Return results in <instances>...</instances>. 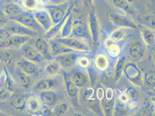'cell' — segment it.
Here are the masks:
<instances>
[{"instance_id": "cell-33", "label": "cell", "mask_w": 155, "mask_h": 116, "mask_svg": "<svg viewBox=\"0 0 155 116\" xmlns=\"http://www.w3.org/2000/svg\"><path fill=\"white\" fill-rule=\"evenodd\" d=\"M11 35V33L6 26L0 29V47L4 46Z\"/></svg>"}, {"instance_id": "cell-17", "label": "cell", "mask_w": 155, "mask_h": 116, "mask_svg": "<svg viewBox=\"0 0 155 116\" xmlns=\"http://www.w3.org/2000/svg\"><path fill=\"white\" fill-rule=\"evenodd\" d=\"M70 11H71V10L69 9L66 12V14L65 15L64 18L62 19L58 23H57L56 24L53 25L49 30L46 32L44 36V37L46 39H47V40L51 39L54 38L55 37H56L58 35V33L61 31V29L63 26L67 18L70 15Z\"/></svg>"}, {"instance_id": "cell-3", "label": "cell", "mask_w": 155, "mask_h": 116, "mask_svg": "<svg viewBox=\"0 0 155 116\" xmlns=\"http://www.w3.org/2000/svg\"><path fill=\"white\" fill-rule=\"evenodd\" d=\"M84 53L82 52H68L54 56V60L58 62L61 67L68 68L76 65L78 60L84 56Z\"/></svg>"}, {"instance_id": "cell-28", "label": "cell", "mask_w": 155, "mask_h": 116, "mask_svg": "<svg viewBox=\"0 0 155 116\" xmlns=\"http://www.w3.org/2000/svg\"><path fill=\"white\" fill-rule=\"evenodd\" d=\"M130 55L135 59H141L144 55V49L142 45L136 43L131 45L129 50Z\"/></svg>"}, {"instance_id": "cell-41", "label": "cell", "mask_w": 155, "mask_h": 116, "mask_svg": "<svg viewBox=\"0 0 155 116\" xmlns=\"http://www.w3.org/2000/svg\"><path fill=\"white\" fill-rule=\"evenodd\" d=\"M77 63L80 67L84 68V67H87L89 66L90 62L87 58H85L84 56H81L78 60Z\"/></svg>"}, {"instance_id": "cell-30", "label": "cell", "mask_w": 155, "mask_h": 116, "mask_svg": "<svg viewBox=\"0 0 155 116\" xmlns=\"http://www.w3.org/2000/svg\"><path fill=\"white\" fill-rule=\"evenodd\" d=\"M95 65L97 69L103 71L106 70L109 65L107 56L103 53L98 55L95 59Z\"/></svg>"}, {"instance_id": "cell-10", "label": "cell", "mask_w": 155, "mask_h": 116, "mask_svg": "<svg viewBox=\"0 0 155 116\" xmlns=\"http://www.w3.org/2000/svg\"><path fill=\"white\" fill-rule=\"evenodd\" d=\"M70 36L89 42H91V39L89 28L86 25L82 23L73 25Z\"/></svg>"}, {"instance_id": "cell-31", "label": "cell", "mask_w": 155, "mask_h": 116, "mask_svg": "<svg viewBox=\"0 0 155 116\" xmlns=\"http://www.w3.org/2000/svg\"><path fill=\"white\" fill-rule=\"evenodd\" d=\"M141 33L142 38L147 44L149 45L155 44V35L151 30L143 27L141 29Z\"/></svg>"}, {"instance_id": "cell-13", "label": "cell", "mask_w": 155, "mask_h": 116, "mask_svg": "<svg viewBox=\"0 0 155 116\" xmlns=\"http://www.w3.org/2000/svg\"><path fill=\"white\" fill-rule=\"evenodd\" d=\"M108 17L112 23L115 26L134 29L137 28V26L127 16L112 13Z\"/></svg>"}, {"instance_id": "cell-4", "label": "cell", "mask_w": 155, "mask_h": 116, "mask_svg": "<svg viewBox=\"0 0 155 116\" xmlns=\"http://www.w3.org/2000/svg\"><path fill=\"white\" fill-rule=\"evenodd\" d=\"M65 78L70 80L79 88H84L89 83V78L84 70L74 69L65 74Z\"/></svg>"}, {"instance_id": "cell-18", "label": "cell", "mask_w": 155, "mask_h": 116, "mask_svg": "<svg viewBox=\"0 0 155 116\" xmlns=\"http://www.w3.org/2000/svg\"><path fill=\"white\" fill-rule=\"evenodd\" d=\"M13 72L12 77L15 78L14 80L16 81L24 88H28L30 83V76L26 74L16 65L13 68Z\"/></svg>"}, {"instance_id": "cell-16", "label": "cell", "mask_w": 155, "mask_h": 116, "mask_svg": "<svg viewBox=\"0 0 155 116\" xmlns=\"http://www.w3.org/2000/svg\"><path fill=\"white\" fill-rule=\"evenodd\" d=\"M39 99L43 106L52 107L57 102V94L53 90L41 91Z\"/></svg>"}, {"instance_id": "cell-25", "label": "cell", "mask_w": 155, "mask_h": 116, "mask_svg": "<svg viewBox=\"0 0 155 116\" xmlns=\"http://www.w3.org/2000/svg\"><path fill=\"white\" fill-rule=\"evenodd\" d=\"M90 32L91 33V36H92L94 41L97 42L98 39V23L97 22L96 16L94 13H91L90 16Z\"/></svg>"}, {"instance_id": "cell-24", "label": "cell", "mask_w": 155, "mask_h": 116, "mask_svg": "<svg viewBox=\"0 0 155 116\" xmlns=\"http://www.w3.org/2000/svg\"><path fill=\"white\" fill-rule=\"evenodd\" d=\"M4 64V63H3ZM4 87L11 92L13 93L16 90V82L14 80L12 76L6 68V66L4 64Z\"/></svg>"}, {"instance_id": "cell-9", "label": "cell", "mask_w": 155, "mask_h": 116, "mask_svg": "<svg viewBox=\"0 0 155 116\" xmlns=\"http://www.w3.org/2000/svg\"><path fill=\"white\" fill-rule=\"evenodd\" d=\"M60 79L58 77L44 78L39 80L35 88L39 91L53 90L60 84Z\"/></svg>"}, {"instance_id": "cell-6", "label": "cell", "mask_w": 155, "mask_h": 116, "mask_svg": "<svg viewBox=\"0 0 155 116\" xmlns=\"http://www.w3.org/2000/svg\"><path fill=\"white\" fill-rule=\"evenodd\" d=\"M27 43L20 47L23 57L36 63L42 62L44 59V57L39 53L34 45L27 44Z\"/></svg>"}, {"instance_id": "cell-40", "label": "cell", "mask_w": 155, "mask_h": 116, "mask_svg": "<svg viewBox=\"0 0 155 116\" xmlns=\"http://www.w3.org/2000/svg\"><path fill=\"white\" fill-rule=\"evenodd\" d=\"M125 92L128 95V97H129V99H130V100L131 99V101H136L138 97L137 92L132 88H130L126 91H125Z\"/></svg>"}, {"instance_id": "cell-26", "label": "cell", "mask_w": 155, "mask_h": 116, "mask_svg": "<svg viewBox=\"0 0 155 116\" xmlns=\"http://www.w3.org/2000/svg\"><path fill=\"white\" fill-rule=\"evenodd\" d=\"M73 18L71 15H69L65 20L63 26L61 29L60 37L67 38L71 36V32L73 27Z\"/></svg>"}, {"instance_id": "cell-34", "label": "cell", "mask_w": 155, "mask_h": 116, "mask_svg": "<svg viewBox=\"0 0 155 116\" xmlns=\"http://www.w3.org/2000/svg\"><path fill=\"white\" fill-rule=\"evenodd\" d=\"M68 109V106L67 103H61L58 104L56 106V107L54 108L53 111H52V113L54 114L56 116H61L63 115L67 112Z\"/></svg>"}, {"instance_id": "cell-29", "label": "cell", "mask_w": 155, "mask_h": 116, "mask_svg": "<svg viewBox=\"0 0 155 116\" xmlns=\"http://www.w3.org/2000/svg\"><path fill=\"white\" fill-rule=\"evenodd\" d=\"M61 66L58 62L54 60L49 63L45 67L46 74L49 76H52L57 74L60 70Z\"/></svg>"}, {"instance_id": "cell-35", "label": "cell", "mask_w": 155, "mask_h": 116, "mask_svg": "<svg viewBox=\"0 0 155 116\" xmlns=\"http://www.w3.org/2000/svg\"><path fill=\"white\" fill-rule=\"evenodd\" d=\"M13 59V55L11 53L6 51H0V61L2 62L4 65L11 63Z\"/></svg>"}, {"instance_id": "cell-7", "label": "cell", "mask_w": 155, "mask_h": 116, "mask_svg": "<svg viewBox=\"0 0 155 116\" xmlns=\"http://www.w3.org/2000/svg\"><path fill=\"white\" fill-rule=\"evenodd\" d=\"M33 15L39 25L42 27L45 32L49 30L53 26L51 16L45 9H41L34 11H33Z\"/></svg>"}, {"instance_id": "cell-15", "label": "cell", "mask_w": 155, "mask_h": 116, "mask_svg": "<svg viewBox=\"0 0 155 116\" xmlns=\"http://www.w3.org/2000/svg\"><path fill=\"white\" fill-rule=\"evenodd\" d=\"M48 43L50 46L51 51L52 53V55L54 57L59 55L68 53V52H78L75 51L71 48L66 46L65 45H63V44L59 43L56 39H49Z\"/></svg>"}, {"instance_id": "cell-37", "label": "cell", "mask_w": 155, "mask_h": 116, "mask_svg": "<svg viewBox=\"0 0 155 116\" xmlns=\"http://www.w3.org/2000/svg\"><path fill=\"white\" fill-rule=\"evenodd\" d=\"M12 94V92L7 90L3 86L2 87L0 88V101H6L11 97Z\"/></svg>"}, {"instance_id": "cell-5", "label": "cell", "mask_w": 155, "mask_h": 116, "mask_svg": "<svg viewBox=\"0 0 155 116\" xmlns=\"http://www.w3.org/2000/svg\"><path fill=\"white\" fill-rule=\"evenodd\" d=\"M6 27L12 34L27 36L31 37L38 34V32L12 20L9 21Z\"/></svg>"}, {"instance_id": "cell-12", "label": "cell", "mask_w": 155, "mask_h": 116, "mask_svg": "<svg viewBox=\"0 0 155 116\" xmlns=\"http://www.w3.org/2000/svg\"><path fill=\"white\" fill-rule=\"evenodd\" d=\"M124 73L127 77L136 85H140L142 83L141 71L132 63L126 65L124 67Z\"/></svg>"}, {"instance_id": "cell-44", "label": "cell", "mask_w": 155, "mask_h": 116, "mask_svg": "<svg viewBox=\"0 0 155 116\" xmlns=\"http://www.w3.org/2000/svg\"><path fill=\"white\" fill-rule=\"evenodd\" d=\"M4 72V64L2 62L0 61V77L3 75Z\"/></svg>"}, {"instance_id": "cell-43", "label": "cell", "mask_w": 155, "mask_h": 116, "mask_svg": "<svg viewBox=\"0 0 155 116\" xmlns=\"http://www.w3.org/2000/svg\"><path fill=\"white\" fill-rule=\"evenodd\" d=\"M104 91L102 88H98L97 89V94H96V96H97V99L98 100H102L104 97Z\"/></svg>"}, {"instance_id": "cell-39", "label": "cell", "mask_w": 155, "mask_h": 116, "mask_svg": "<svg viewBox=\"0 0 155 116\" xmlns=\"http://www.w3.org/2000/svg\"><path fill=\"white\" fill-rule=\"evenodd\" d=\"M124 58L123 57L119 58V59L117 61V63L116 64V70H115L116 78L120 77V76L122 73L123 65H124Z\"/></svg>"}, {"instance_id": "cell-27", "label": "cell", "mask_w": 155, "mask_h": 116, "mask_svg": "<svg viewBox=\"0 0 155 116\" xmlns=\"http://www.w3.org/2000/svg\"><path fill=\"white\" fill-rule=\"evenodd\" d=\"M130 29L127 27H122L117 29L110 33V39L117 42L122 41L125 39L129 34Z\"/></svg>"}, {"instance_id": "cell-32", "label": "cell", "mask_w": 155, "mask_h": 116, "mask_svg": "<svg viewBox=\"0 0 155 116\" xmlns=\"http://www.w3.org/2000/svg\"><path fill=\"white\" fill-rule=\"evenodd\" d=\"M26 99L27 97L25 95L17 97L12 100L11 104L13 108L18 110H23L26 109Z\"/></svg>"}, {"instance_id": "cell-1", "label": "cell", "mask_w": 155, "mask_h": 116, "mask_svg": "<svg viewBox=\"0 0 155 116\" xmlns=\"http://www.w3.org/2000/svg\"><path fill=\"white\" fill-rule=\"evenodd\" d=\"M10 20H15L37 32H45L35 19L33 12H31V11L21 10L19 13H18Z\"/></svg>"}, {"instance_id": "cell-23", "label": "cell", "mask_w": 155, "mask_h": 116, "mask_svg": "<svg viewBox=\"0 0 155 116\" xmlns=\"http://www.w3.org/2000/svg\"><path fill=\"white\" fill-rule=\"evenodd\" d=\"M19 1L23 7L31 11L42 9L44 7L42 0H19Z\"/></svg>"}, {"instance_id": "cell-42", "label": "cell", "mask_w": 155, "mask_h": 116, "mask_svg": "<svg viewBox=\"0 0 155 116\" xmlns=\"http://www.w3.org/2000/svg\"><path fill=\"white\" fill-rule=\"evenodd\" d=\"M114 97V91L111 88H108L107 89L105 92V98L110 100L113 99Z\"/></svg>"}, {"instance_id": "cell-19", "label": "cell", "mask_w": 155, "mask_h": 116, "mask_svg": "<svg viewBox=\"0 0 155 116\" xmlns=\"http://www.w3.org/2000/svg\"><path fill=\"white\" fill-rule=\"evenodd\" d=\"M47 11L51 16L53 25L56 24L62 19L67 12L63 7H48L47 8Z\"/></svg>"}, {"instance_id": "cell-11", "label": "cell", "mask_w": 155, "mask_h": 116, "mask_svg": "<svg viewBox=\"0 0 155 116\" xmlns=\"http://www.w3.org/2000/svg\"><path fill=\"white\" fill-rule=\"evenodd\" d=\"M34 45L44 59L52 60L54 58L51 51L50 46L47 39L40 37L37 38L35 39Z\"/></svg>"}, {"instance_id": "cell-38", "label": "cell", "mask_w": 155, "mask_h": 116, "mask_svg": "<svg viewBox=\"0 0 155 116\" xmlns=\"http://www.w3.org/2000/svg\"><path fill=\"white\" fill-rule=\"evenodd\" d=\"M9 20L10 19L5 13L3 11L0 10V29L7 26Z\"/></svg>"}, {"instance_id": "cell-8", "label": "cell", "mask_w": 155, "mask_h": 116, "mask_svg": "<svg viewBox=\"0 0 155 116\" xmlns=\"http://www.w3.org/2000/svg\"><path fill=\"white\" fill-rule=\"evenodd\" d=\"M16 66L29 76H35L39 73L38 63H36L23 57L20 58L18 60Z\"/></svg>"}, {"instance_id": "cell-20", "label": "cell", "mask_w": 155, "mask_h": 116, "mask_svg": "<svg viewBox=\"0 0 155 116\" xmlns=\"http://www.w3.org/2000/svg\"><path fill=\"white\" fill-rule=\"evenodd\" d=\"M65 89L67 92L68 97H70L71 100L76 103L78 101V93H79V88L76 86L70 80L67 78L65 80Z\"/></svg>"}, {"instance_id": "cell-21", "label": "cell", "mask_w": 155, "mask_h": 116, "mask_svg": "<svg viewBox=\"0 0 155 116\" xmlns=\"http://www.w3.org/2000/svg\"><path fill=\"white\" fill-rule=\"evenodd\" d=\"M105 45L108 52L112 58H116L120 53L121 48L118 44V42L112 39H108L105 42Z\"/></svg>"}, {"instance_id": "cell-2", "label": "cell", "mask_w": 155, "mask_h": 116, "mask_svg": "<svg viewBox=\"0 0 155 116\" xmlns=\"http://www.w3.org/2000/svg\"><path fill=\"white\" fill-rule=\"evenodd\" d=\"M59 43L65 45L72 49L78 52H82L87 53L90 51V46L87 44L81 39H77L73 37H68L67 38H58L56 39Z\"/></svg>"}, {"instance_id": "cell-14", "label": "cell", "mask_w": 155, "mask_h": 116, "mask_svg": "<svg viewBox=\"0 0 155 116\" xmlns=\"http://www.w3.org/2000/svg\"><path fill=\"white\" fill-rule=\"evenodd\" d=\"M31 38V37L27 36H21V35L11 34V35L8 39L5 44L4 46L20 48L22 45L28 43Z\"/></svg>"}, {"instance_id": "cell-22", "label": "cell", "mask_w": 155, "mask_h": 116, "mask_svg": "<svg viewBox=\"0 0 155 116\" xmlns=\"http://www.w3.org/2000/svg\"><path fill=\"white\" fill-rule=\"evenodd\" d=\"M40 100L36 97L30 96L26 99V109L32 114L38 113L40 110Z\"/></svg>"}, {"instance_id": "cell-36", "label": "cell", "mask_w": 155, "mask_h": 116, "mask_svg": "<svg viewBox=\"0 0 155 116\" xmlns=\"http://www.w3.org/2000/svg\"><path fill=\"white\" fill-rule=\"evenodd\" d=\"M102 100H103V106L104 109L106 113L109 114L113 109L115 101L114 99L108 100L106 98L104 99V97Z\"/></svg>"}]
</instances>
